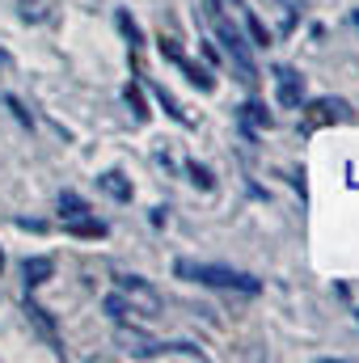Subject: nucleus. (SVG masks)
Instances as JSON below:
<instances>
[{"label":"nucleus","mask_w":359,"mask_h":363,"mask_svg":"<svg viewBox=\"0 0 359 363\" xmlns=\"http://www.w3.org/2000/svg\"><path fill=\"white\" fill-rule=\"evenodd\" d=\"M203 17H207V26L216 30V43L224 47V55L233 60V68L241 72V81L254 85V81H258V64H254V55H250V43H245L241 26L228 17V0H207V4H203Z\"/></svg>","instance_id":"nucleus-1"},{"label":"nucleus","mask_w":359,"mask_h":363,"mask_svg":"<svg viewBox=\"0 0 359 363\" xmlns=\"http://www.w3.org/2000/svg\"><path fill=\"white\" fill-rule=\"evenodd\" d=\"M174 271H178L182 279L203 283V287H224V291H241V296H258V291H263V283H258L254 274L233 271V267H211V262H178Z\"/></svg>","instance_id":"nucleus-2"},{"label":"nucleus","mask_w":359,"mask_h":363,"mask_svg":"<svg viewBox=\"0 0 359 363\" xmlns=\"http://www.w3.org/2000/svg\"><path fill=\"white\" fill-rule=\"evenodd\" d=\"M118 291L127 296L131 313H144V317H157V313H161V296H157V287H153L148 279H140V274H118Z\"/></svg>","instance_id":"nucleus-3"},{"label":"nucleus","mask_w":359,"mask_h":363,"mask_svg":"<svg viewBox=\"0 0 359 363\" xmlns=\"http://www.w3.org/2000/svg\"><path fill=\"white\" fill-rule=\"evenodd\" d=\"M275 89H279V106H300V97H304V81H300V72L296 68H287V64H279L275 68Z\"/></svg>","instance_id":"nucleus-4"},{"label":"nucleus","mask_w":359,"mask_h":363,"mask_svg":"<svg viewBox=\"0 0 359 363\" xmlns=\"http://www.w3.org/2000/svg\"><path fill=\"white\" fill-rule=\"evenodd\" d=\"M97 190H106V194H110V199H118V203H131V182L123 178L118 169L97 174Z\"/></svg>","instance_id":"nucleus-5"},{"label":"nucleus","mask_w":359,"mask_h":363,"mask_svg":"<svg viewBox=\"0 0 359 363\" xmlns=\"http://www.w3.org/2000/svg\"><path fill=\"white\" fill-rule=\"evenodd\" d=\"M26 317H30V321H34V325L43 330V338H47V342L55 347V355H64V347H60V338H55V321L47 317V308H38L34 300H26Z\"/></svg>","instance_id":"nucleus-6"},{"label":"nucleus","mask_w":359,"mask_h":363,"mask_svg":"<svg viewBox=\"0 0 359 363\" xmlns=\"http://www.w3.org/2000/svg\"><path fill=\"white\" fill-rule=\"evenodd\" d=\"M21 274H26V287H43L55 274V262L51 258H26L21 262Z\"/></svg>","instance_id":"nucleus-7"},{"label":"nucleus","mask_w":359,"mask_h":363,"mask_svg":"<svg viewBox=\"0 0 359 363\" xmlns=\"http://www.w3.org/2000/svg\"><path fill=\"white\" fill-rule=\"evenodd\" d=\"M64 233H72V237H106V224L93 220L89 211H85V216H77V220H64Z\"/></svg>","instance_id":"nucleus-8"},{"label":"nucleus","mask_w":359,"mask_h":363,"mask_svg":"<svg viewBox=\"0 0 359 363\" xmlns=\"http://www.w3.org/2000/svg\"><path fill=\"white\" fill-rule=\"evenodd\" d=\"M114 26L123 30V38L131 43V51H140V47H144V30L131 21V13H123V9H118V13H114Z\"/></svg>","instance_id":"nucleus-9"},{"label":"nucleus","mask_w":359,"mask_h":363,"mask_svg":"<svg viewBox=\"0 0 359 363\" xmlns=\"http://www.w3.org/2000/svg\"><path fill=\"white\" fill-rule=\"evenodd\" d=\"M313 110H317V114L309 118V127H313V123H326V118H351V110H347V101H317Z\"/></svg>","instance_id":"nucleus-10"},{"label":"nucleus","mask_w":359,"mask_h":363,"mask_svg":"<svg viewBox=\"0 0 359 363\" xmlns=\"http://www.w3.org/2000/svg\"><path fill=\"white\" fill-rule=\"evenodd\" d=\"M178 68L186 72V81H190V85H199L203 93H211V89H216V81H211V72H203L199 64H190V60H182Z\"/></svg>","instance_id":"nucleus-11"},{"label":"nucleus","mask_w":359,"mask_h":363,"mask_svg":"<svg viewBox=\"0 0 359 363\" xmlns=\"http://www.w3.org/2000/svg\"><path fill=\"white\" fill-rule=\"evenodd\" d=\"M241 123H245V127H270L275 118L267 114V106H258V101H245V106H241Z\"/></svg>","instance_id":"nucleus-12"},{"label":"nucleus","mask_w":359,"mask_h":363,"mask_svg":"<svg viewBox=\"0 0 359 363\" xmlns=\"http://www.w3.org/2000/svg\"><path fill=\"white\" fill-rule=\"evenodd\" d=\"M85 211H89V207H85L81 194H72V190L60 194V216H64V220H77V216H85Z\"/></svg>","instance_id":"nucleus-13"},{"label":"nucleus","mask_w":359,"mask_h":363,"mask_svg":"<svg viewBox=\"0 0 359 363\" xmlns=\"http://www.w3.org/2000/svg\"><path fill=\"white\" fill-rule=\"evenodd\" d=\"M148 89H153V97H157V101L165 106V114H170V118H178V123H190V114H186L178 101H174V93H165L161 85H148Z\"/></svg>","instance_id":"nucleus-14"},{"label":"nucleus","mask_w":359,"mask_h":363,"mask_svg":"<svg viewBox=\"0 0 359 363\" xmlns=\"http://www.w3.org/2000/svg\"><path fill=\"white\" fill-rule=\"evenodd\" d=\"M241 13H245V30L254 34V43H258V47H270V30L258 21V13H254V9H245V4H241Z\"/></svg>","instance_id":"nucleus-15"},{"label":"nucleus","mask_w":359,"mask_h":363,"mask_svg":"<svg viewBox=\"0 0 359 363\" xmlns=\"http://www.w3.org/2000/svg\"><path fill=\"white\" fill-rule=\"evenodd\" d=\"M101 308H106V313H110L114 321H127V317H131V304H127V296H123V291H110Z\"/></svg>","instance_id":"nucleus-16"},{"label":"nucleus","mask_w":359,"mask_h":363,"mask_svg":"<svg viewBox=\"0 0 359 363\" xmlns=\"http://www.w3.org/2000/svg\"><path fill=\"white\" fill-rule=\"evenodd\" d=\"M157 47H161V55H165L170 64H182V60H186V51L178 47V38H170V34H161V38H157Z\"/></svg>","instance_id":"nucleus-17"},{"label":"nucleus","mask_w":359,"mask_h":363,"mask_svg":"<svg viewBox=\"0 0 359 363\" xmlns=\"http://www.w3.org/2000/svg\"><path fill=\"white\" fill-rule=\"evenodd\" d=\"M186 174H190V182H194V186H203V190H211V186H216L211 169H207V165H199V161H190V165H186Z\"/></svg>","instance_id":"nucleus-18"},{"label":"nucleus","mask_w":359,"mask_h":363,"mask_svg":"<svg viewBox=\"0 0 359 363\" xmlns=\"http://www.w3.org/2000/svg\"><path fill=\"white\" fill-rule=\"evenodd\" d=\"M123 97H127V106H131L136 123H144V118H148V110H144V93L136 89V85H127V93H123Z\"/></svg>","instance_id":"nucleus-19"},{"label":"nucleus","mask_w":359,"mask_h":363,"mask_svg":"<svg viewBox=\"0 0 359 363\" xmlns=\"http://www.w3.org/2000/svg\"><path fill=\"white\" fill-rule=\"evenodd\" d=\"M0 271H4V254H0Z\"/></svg>","instance_id":"nucleus-20"}]
</instances>
